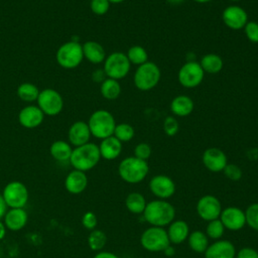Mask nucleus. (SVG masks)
<instances>
[{
	"label": "nucleus",
	"instance_id": "nucleus-1",
	"mask_svg": "<svg viewBox=\"0 0 258 258\" xmlns=\"http://www.w3.org/2000/svg\"><path fill=\"white\" fill-rule=\"evenodd\" d=\"M142 215L149 225L164 228L174 221L175 209L166 200L156 199L147 203Z\"/></svg>",
	"mask_w": 258,
	"mask_h": 258
},
{
	"label": "nucleus",
	"instance_id": "nucleus-2",
	"mask_svg": "<svg viewBox=\"0 0 258 258\" xmlns=\"http://www.w3.org/2000/svg\"><path fill=\"white\" fill-rule=\"evenodd\" d=\"M101 154L99 146L93 142L73 148L70 163L74 169L87 172L93 169L100 161Z\"/></svg>",
	"mask_w": 258,
	"mask_h": 258
},
{
	"label": "nucleus",
	"instance_id": "nucleus-3",
	"mask_svg": "<svg viewBox=\"0 0 258 258\" xmlns=\"http://www.w3.org/2000/svg\"><path fill=\"white\" fill-rule=\"evenodd\" d=\"M148 172V162L135 156L125 157L120 161L118 165V173L121 179L131 184L143 181L146 178Z\"/></svg>",
	"mask_w": 258,
	"mask_h": 258
},
{
	"label": "nucleus",
	"instance_id": "nucleus-4",
	"mask_svg": "<svg viewBox=\"0 0 258 258\" xmlns=\"http://www.w3.org/2000/svg\"><path fill=\"white\" fill-rule=\"evenodd\" d=\"M87 123L92 136L101 140L112 136L116 127L114 116L105 109H99L93 112Z\"/></svg>",
	"mask_w": 258,
	"mask_h": 258
},
{
	"label": "nucleus",
	"instance_id": "nucleus-5",
	"mask_svg": "<svg viewBox=\"0 0 258 258\" xmlns=\"http://www.w3.org/2000/svg\"><path fill=\"white\" fill-rule=\"evenodd\" d=\"M160 78L159 67L155 62L148 60L137 67L133 76V83L138 90L146 92L154 89L158 85Z\"/></svg>",
	"mask_w": 258,
	"mask_h": 258
},
{
	"label": "nucleus",
	"instance_id": "nucleus-6",
	"mask_svg": "<svg viewBox=\"0 0 258 258\" xmlns=\"http://www.w3.org/2000/svg\"><path fill=\"white\" fill-rule=\"evenodd\" d=\"M55 58L56 62L63 69L72 70L77 68L84 59L82 44L72 39L62 43L56 51Z\"/></svg>",
	"mask_w": 258,
	"mask_h": 258
},
{
	"label": "nucleus",
	"instance_id": "nucleus-7",
	"mask_svg": "<svg viewBox=\"0 0 258 258\" xmlns=\"http://www.w3.org/2000/svg\"><path fill=\"white\" fill-rule=\"evenodd\" d=\"M170 244L164 228L150 226L140 236V245L148 252H162Z\"/></svg>",
	"mask_w": 258,
	"mask_h": 258
},
{
	"label": "nucleus",
	"instance_id": "nucleus-8",
	"mask_svg": "<svg viewBox=\"0 0 258 258\" xmlns=\"http://www.w3.org/2000/svg\"><path fill=\"white\" fill-rule=\"evenodd\" d=\"M130 68L131 63L126 53L122 51H114L106 56L103 70L107 78L119 81L129 74Z\"/></svg>",
	"mask_w": 258,
	"mask_h": 258
},
{
	"label": "nucleus",
	"instance_id": "nucleus-9",
	"mask_svg": "<svg viewBox=\"0 0 258 258\" xmlns=\"http://www.w3.org/2000/svg\"><path fill=\"white\" fill-rule=\"evenodd\" d=\"M1 195L8 209L24 208L29 199V192L26 185L18 180L8 182L4 186Z\"/></svg>",
	"mask_w": 258,
	"mask_h": 258
},
{
	"label": "nucleus",
	"instance_id": "nucleus-10",
	"mask_svg": "<svg viewBox=\"0 0 258 258\" xmlns=\"http://www.w3.org/2000/svg\"><path fill=\"white\" fill-rule=\"evenodd\" d=\"M205 74L206 73L202 69L200 62L196 60L186 61L178 70L177 80L183 88L194 89L202 84Z\"/></svg>",
	"mask_w": 258,
	"mask_h": 258
},
{
	"label": "nucleus",
	"instance_id": "nucleus-11",
	"mask_svg": "<svg viewBox=\"0 0 258 258\" xmlns=\"http://www.w3.org/2000/svg\"><path fill=\"white\" fill-rule=\"evenodd\" d=\"M36 102L38 108L44 115L55 116L63 109V99L54 89H44L40 91Z\"/></svg>",
	"mask_w": 258,
	"mask_h": 258
},
{
	"label": "nucleus",
	"instance_id": "nucleus-12",
	"mask_svg": "<svg viewBox=\"0 0 258 258\" xmlns=\"http://www.w3.org/2000/svg\"><path fill=\"white\" fill-rule=\"evenodd\" d=\"M196 210L202 220L210 222L220 218L223 208L222 203L217 197L213 195H205L198 201Z\"/></svg>",
	"mask_w": 258,
	"mask_h": 258
},
{
	"label": "nucleus",
	"instance_id": "nucleus-13",
	"mask_svg": "<svg viewBox=\"0 0 258 258\" xmlns=\"http://www.w3.org/2000/svg\"><path fill=\"white\" fill-rule=\"evenodd\" d=\"M149 189L158 200H168L175 192V183L168 175L156 174L149 180Z\"/></svg>",
	"mask_w": 258,
	"mask_h": 258
},
{
	"label": "nucleus",
	"instance_id": "nucleus-14",
	"mask_svg": "<svg viewBox=\"0 0 258 258\" xmlns=\"http://www.w3.org/2000/svg\"><path fill=\"white\" fill-rule=\"evenodd\" d=\"M222 20L232 30L243 29L249 21L246 10L238 5L227 6L222 12Z\"/></svg>",
	"mask_w": 258,
	"mask_h": 258
},
{
	"label": "nucleus",
	"instance_id": "nucleus-15",
	"mask_svg": "<svg viewBox=\"0 0 258 258\" xmlns=\"http://www.w3.org/2000/svg\"><path fill=\"white\" fill-rule=\"evenodd\" d=\"M220 221L226 230L239 231L246 226L245 211L238 207H227L222 210Z\"/></svg>",
	"mask_w": 258,
	"mask_h": 258
},
{
	"label": "nucleus",
	"instance_id": "nucleus-16",
	"mask_svg": "<svg viewBox=\"0 0 258 258\" xmlns=\"http://www.w3.org/2000/svg\"><path fill=\"white\" fill-rule=\"evenodd\" d=\"M204 166L211 172H221L228 164L226 153L218 147L207 148L202 155Z\"/></svg>",
	"mask_w": 258,
	"mask_h": 258
},
{
	"label": "nucleus",
	"instance_id": "nucleus-17",
	"mask_svg": "<svg viewBox=\"0 0 258 258\" xmlns=\"http://www.w3.org/2000/svg\"><path fill=\"white\" fill-rule=\"evenodd\" d=\"M235 245L225 239L214 241L210 244L205 251V258H235L236 257Z\"/></svg>",
	"mask_w": 258,
	"mask_h": 258
},
{
	"label": "nucleus",
	"instance_id": "nucleus-18",
	"mask_svg": "<svg viewBox=\"0 0 258 258\" xmlns=\"http://www.w3.org/2000/svg\"><path fill=\"white\" fill-rule=\"evenodd\" d=\"M44 119L43 112L38 106L28 105L22 108L18 114L19 124L27 129H33L41 125Z\"/></svg>",
	"mask_w": 258,
	"mask_h": 258
},
{
	"label": "nucleus",
	"instance_id": "nucleus-19",
	"mask_svg": "<svg viewBox=\"0 0 258 258\" xmlns=\"http://www.w3.org/2000/svg\"><path fill=\"white\" fill-rule=\"evenodd\" d=\"M92 134L87 122L77 121L73 123L68 131L69 143L74 147H78L90 142Z\"/></svg>",
	"mask_w": 258,
	"mask_h": 258
},
{
	"label": "nucleus",
	"instance_id": "nucleus-20",
	"mask_svg": "<svg viewBox=\"0 0 258 258\" xmlns=\"http://www.w3.org/2000/svg\"><path fill=\"white\" fill-rule=\"evenodd\" d=\"M28 221V214L24 208L8 209L3 217V223L7 230L16 232L22 230Z\"/></svg>",
	"mask_w": 258,
	"mask_h": 258
},
{
	"label": "nucleus",
	"instance_id": "nucleus-21",
	"mask_svg": "<svg viewBox=\"0 0 258 258\" xmlns=\"http://www.w3.org/2000/svg\"><path fill=\"white\" fill-rule=\"evenodd\" d=\"M88 186V176L86 172L73 169L64 178V187L72 195L82 194Z\"/></svg>",
	"mask_w": 258,
	"mask_h": 258
},
{
	"label": "nucleus",
	"instance_id": "nucleus-22",
	"mask_svg": "<svg viewBox=\"0 0 258 258\" xmlns=\"http://www.w3.org/2000/svg\"><path fill=\"white\" fill-rule=\"evenodd\" d=\"M167 236L170 244L179 245L187 240L189 235V226L183 220H174L167 226Z\"/></svg>",
	"mask_w": 258,
	"mask_h": 258
},
{
	"label": "nucleus",
	"instance_id": "nucleus-23",
	"mask_svg": "<svg viewBox=\"0 0 258 258\" xmlns=\"http://www.w3.org/2000/svg\"><path fill=\"white\" fill-rule=\"evenodd\" d=\"M98 146L101 158H104L106 160H114L119 157L122 152V142L113 135L102 139Z\"/></svg>",
	"mask_w": 258,
	"mask_h": 258
},
{
	"label": "nucleus",
	"instance_id": "nucleus-24",
	"mask_svg": "<svg viewBox=\"0 0 258 258\" xmlns=\"http://www.w3.org/2000/svg\"><path fill=\"white\" fill-rule=\"evenodd\" d=\"M84 57L91 63L99 64L104 62L106 58V51L103 45L95 40H88L82 44Z\"/></svg>",
	"mask_w": 258,
	"mask_h": 258
},
{
	"label": "nucleus",
	"instance_id": "nucleus-25",
	"mask_svg": "<svg viewBox=\"0 0 258 258\" xmlns=\"http://www.w3.org/2000/svg\"><path fill=\"white\" fill-rule=\"evenodd\" d=\"M169 108L174 116L186 117L194 111L195 103L190 97L186 95H178L171 100Z\"/></svg>",
	"mask_w": 258,
	"mask_h": 258
},
{
	"label": "nucleus",
	"instance_id": "nucleus-26",
	"mask_svg": "<svg viewBox=\"0 0 258 258\" xmlns=\"http://www.w3.org/2000/svg\"><path fill=\"white\" fill-rule=\"evenodd\" d=\"M73 152L72 145L63 140H56L51 143L49 147V153L51 157L59 162L70 161Z\"/></svg>",
	"mask_w": 258,
	"mask_h": 258
},
{
	"label": "nucleus",
	"instance_id": "nucleus-27",
	"mask_svg": "<svg viewBox=\"0 0 258 258\" xmlns=\"http://www.w3.org/2000/svg\"><path fill=\"white\" fill-rule=\"evenodd\" d=\"M186 241H187L189 248L194 252L199 253V254L205 253L208 246L210 245L208 236L206 235V233L204 231H201V230H195V231L190 232Z\"/></svg>",
	"mask_w": 258,
	"mask_h": 258
},
{
	"label": "nucleus",
	"instance_id": "nucleus-28",
	"mask_svg": "<svg viewBox=\"0 0 258 258\" xmlns=\"http://www.w3.org/2000/svg\"><path fill=\"white\" fill-rule=\"evenodd\" d=\"M146 205H147V202L144 196L138 191H132L128 194L125 199L126 209L134 215L143 214L146 208Z\"/></svg>",
	"mask_w": 258,
	"mask_h": 258
},
{
	"label": "nucleus",
	"instance_id": "nucleus-29",
	"mask_svg": "<svg viewBox=\"0 0 258 258\" xmlns=\"http://www.w3.org/2000/svg\"><path fill=\"white\" fill-rule=\"evenodd\" d=\"M200 64L205 73L207 74H218L223 70L224 61L223 58L217 53H207L200 61Z\"/></svg>",
	"mask_w": 258,
	"mask_h": 258
},
{
	"label": "nucleus",
	"instance_id": "nucleus-30",
	"mask_svg": "<svg viewBox=\"0 0 258 258\" xmlns=\"http://www.w3.org/2000/svg\"><path fill=\"white\" fill-rule=\"evenodd\" d=\"M121 86L119 84V81L107 78L104 82L100 85V93L103 98L113 101L116 100L120 94H121Z\"/></svg>",
	"mask_w": 258,
	"mask_h": 258
},
{
	"label": "nucleus",
	"instance_id": "nucleus-31",
	"mask_svg": "<svg viewBox=\"0 0 258 258\" xmlns=\"http://www.w3.org/2000/svg\"><path fill=\"white\" fill-rule=\"evenodd\" d=\"M40 91L32 83H22L18 86L16 94L20 100L26 103H31L37 100Z\"/></svg>",
	"mask_w": 258,
	"mask_h": 258
},
{
	"label": "nucleus",
	"instance_id": "nucleus-32",
	"mask_svg": "<svg viewBox=\"0 0 258 258\" xmlns=\"http://www.w3.org/2000/svg\"><path fill=\"white\" fill-rule=\"evenodd\" d=\"M126 55L131 64L140 66L148 61L147 50L141 45H132L126 52Z\"/></svg>",
	"mask_w": 258,
	"mask_h": 258
},
{
	"label": "nucleus",
	"instance_id": "nucleus-33",
	"mask_svg": "<svg viewBox=\"0 0 258 258\" xmlns=\"http://www.w3.org/2000/svg\"><path fill=\"white\" fill-rule=\"evenodd\" d=\"M107 243V236L102 230H92L88 236V246L92 251H102Z\"/></svg>",
	"mask_w": 258,
	"mask_h": 258
},
{
	"label": "nucleus",
	"instance_id": "nucleus-34",
	"mask_svg": "<svg viewBox=\"0 0 258 258\" xmlns=\"http://www.w3.org/2000/svg\"><path fill=\"white\" fill-rule=\"evenodd\" d=\"M134 135H135V130L133 126L130 125L129 123L116 124L113 136H115L122 143L129 142L130 140L133 139Z\"/></svg>",
	"mask_w": 258,
	"mask_h": 258
},
{
	"label": "nucleus",
	"instance_id": "nucleus-35",
	"mask_svg": "<svg viewBox=\"0 0 258 258\" xmlns=\"http://www.w3.org/2000/svg\"><path fill=\"white\" fill-rule=\"evenodd\" d=\"M225 227L223 226L220 219H216L213 221L208 222V225L206 227V235L209 239H212L214 241L222 239L224 233H225Z\"/></svg>",
	"mask_w": 258,
	"mask_h": 258
},
{
	"label": "nucleus",
	"instance_id": "nucleus-36",
	"mask_svg": "<svg viewBox=\"0 0 258 258\" xmlns=\"http://www.w3.org/2000/svg\"><path fill=\"white\" fill-rule=\"evenodd\" d=\"M246 225L254 231L258 232V203H253L248 206L245 211Z\"/></svg>",
	"mask_w": 258,
	"mask_h": 258
},
{
	"label": "nucleus",
	"instance_id": "nucleus-37",
	"mask_svg": "<svg viewBox=\"0 0 258 258\" xmlns=\"http://www.w3.org/2000/svg\"><path fill=\"white\" fill-rule=\"evenodd\" d=\"M110 2L108 0H91L90 8L96 15H105L110 9Z\"/></svg>",
	"mask_w": 258,
	"mask_h": 258
},
{
	"label": "nucleus",
	"instance_id": "nucleus-38",
	"mask_svg": "<svg viewBox=\"0 0 258 258\" xmlns=\"http://www.w3.org/2000/svg\"><path fill=\"white\" fill-rule=\"evenodd\" d=\"M179 130V124L175 117L168 116L163 121V131L167 136H174Z\"/></svg>",
	"mask_w": 258,
	"mask_h": 258
},
{
	"label": "nucleus",
	"instance_id": "nucleus-39",
	"mask_svg": "<svg viewBox=\"0 0 258 258\" xmlns=\"http://www.w3.org/2000/svg\"><path fill=\"white\" fill-rule=\"evenodd\" d=\"M223 172L228 179L233 181L240 180L243 175L242 169L237 164H234V163H228L223 169Z\"/></svg>",
	"mask_w": 258,
	"mask_h": 258
},
{
	"label": "nucleus",
	"instance_id": "nucleus-40",
	"mask_svg": "<svg viewBox=\"0 0 258 258\" xmlns=\"http://www.w3.org/2000/svg\"><path fill=\"white\" fill-rule=\"evenodd\" d=\"M243 29L249 41L252 43H258V22L248 21Z\"/></svg>",
	"mask_w": 258,
	"mask_h": 258
},
{
	"label": "nucleus",
	"instance_id": "nucleus-41",
	"mask_svg": "<svg viewBox=\"0 0 258 258\" xmlns=\"http://www.w3.org/2000/svg\"><path fill=\"white\" fill-rule=\"evenodd\" d=\"M151 146L148 143L141 142L138 143L134 148V156L142 159V160H148V158L151 156Z\"/></svg>",
	"mask_w": 258,
	"mask_h": 258
},
{
	"label": "nucleus",
	"instance_id": "nucleus-42",
	"mask_svg": "<svg viewBox=\"0 0 258 258\" xmlns=\"http://www.w3.org/2000/svg\"><path fill=\"white\" fill-rule=\"evenodd\" d=\"M82 225L87 230H90V231L95 230L98 225V218L96 214L91 211L86 212L82 217Z\"/></svg>",
	"mask_w": 258,
	"mask_h": 258
},
{
	"label": "nucleus",
	"instance_id": "nucleus-43",
	"mask_svg": "<svg viewBox=\"0 0 258 258\" xmlns=\"http://www.w3.org/2000/svg\"><path fill=\"white\" fill-rule=\"evenodd\" d=\"M235 258H258V251L252 247H243L236 252Z\"/></svg>",
	"mask_w": 258,
	"mask_h": 258
},
{
	"label": "nucleus",
	"instance_id": "nucleus-44",
	"mask_svg": "<svg viewBox=\"0 0 258 258\" xmlns=\"http://www.w3.org/2000/svg\"><path fill=\"white\" fill-rule=\"evenodd\" d=\"M107 79V76H106V74H105V72H104V70L102 69V70H96V71H94L93 72V74H92V80L94 81V82H96V83H102V82H104L105 80Z\"/></svg>",
	"mask_w": 258,
	"mask_h": 258
},
{
	"label": "nucleus",
	"instance_id": "nucleus-45",
	"mask_svg": "<svg viewBox=\"0 0 258 258\" xmlns=\"http://www.w3.org/2000/svg\"><path fill=\"white\" fill-rule=\"evenodd\" d=\"M93 258H119L118 255H116L113 252L110 251H99L95 254V256Z\"/></svg>",
	"mask_w": 258,
	"mask_h": 258
},
{
	"label": "nucleus",
	"instance_id": "nucleus-46",
	"mask_svg": "<svg viewBox=\"0 0 258 258\" xmlns=\"http://www.w3.org/2000/svg\"><path fill=\"white\" fill-rule=\"evenodd\" d=\"M7 210H8V207H7L6 203H5L2 195L0 194V220L3 219V217H4L5 213L7 212Z\"/></svg>",
	"mask_w": 258,
	"mask_h": 258
},
{
	"label": "nucleus",
	"instance_id": "nucleus-47",
	"mask_svg": "<svg viewBox=\"0 0 258 258\" xmlns=\"http://www.w3.org/2000/svg\"><path fill=\"white\" fill-rule=\"evenodd\" d=\"M162 252L166 257H172L175 254V249L171 244H169Z\"/></svg>",
	"mask_w": 258,
	"mask_h": 258
},
{
	"label": "nucleus",
	"instance_id": "nucleus-48",
	"mask_svg": "<svg viewBox=\"0 0 258 258\" xmlns=\"http://www.w3.org/2000/svg\"><path fill=\"white\" fill-rule=\"evenodd\" d=\"M6 232H7V228L3 223V221L0 220V240L4 239V237L6 236Z\"/></svg>",
	"mask_w": 258,
	"mask_h": 258
},
{
	"label": "nucleus",
	"instance_id": "nucleus-49",
	"mask_svg": "<svg viewBox=\"0 0 258 258\" xmlns=\"http://www.w3.org/2000/svg\"><path fill=\"white\" fill-rule=\"evenodd\" d=\"M169 3L171 4H174V5H177V4H181L184 0H167Z\"/></svg>",
	"mask_w": 258,
	"mask_h": 258
},
{
	"label": "nucleus",
	"instance_id": "nucleus-50",
	"mask_svg": "<svg viewBox=\"0 0 258 258\" xmlns=\"http://www.w3.org/2000/svg\"><path fill=\"white\" fill-rule=\"evenodd\" d=\"M111 4H119V3H122L124 2L125 0H108Z\"/></svg>",
	"mask_w": 258,
	"mask_h": 258
},
{
	"label": "nucleus",
	"instance_id": "nucleus-51",
	"mask_svg": "<svg viewBox=\"0 0 258 258\" xmlns=\"http://www.w3.org/2000/svg\"><path fill=\"white\" fill-rule=\"evenodd\" d=\"M195 2L197 3H201V4H204V3H208V2H211L213 0H194Z\"/></svg>",
	"mask_w": 258,
	"mask_h": 258
},
{
	"label": "nucleus",
	"instance_id": "nucleus-52",
	"mask_svg": "<svg viewBox=\"0 0 258 258\" xmlns=\"http://www.w3.org/2000/svg\"><path fill=\"white\" fill-rule=\"evenodd\" d=\"M229 1H232V2H238V1H240V0H229Z\"/></svg>",
	"mask_w": 258,
	"mask_h": 258
}]
</instances>
